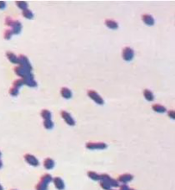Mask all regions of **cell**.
Returning a JSON list of instances; mask_svg holds the SVG:
<instances>
[{
  "label": "cell",
  "instance_id": "obj_26",
  "mask_svg": "<svg viewBox=\"0 0 175 190\" xmlns=\"http://www.w3.org/2000/svg\"><path fill=\"white\" fill-rule=\"evenodd\" d=\"M13 87H15V88H20L21 87H23V80L22 79H17L16 80H14V82H13Z\"/></svg>",
  "mask_w": 175,
  "mask_h": 190
},
{
  "label": "cell",
  "instance_id": "obj_9",
  "mask_svg": "<svg viewBox=\"0 0 175 190\" xmlns=\"http://www.w3.org/2000/svg\"><path fill=\"white\" fill-rule=\"evenodd\" d=\"M22 31V23L20 21H13L12 25V32L14 35H18Z\"/></svg>",
  "mask_w": 175,
  "mask_h": 190
},
{
  "label": "cell",
  "instance_id": "obj_36",
  "mask_svg": "<svg viewBox=\"0 0 175 190\" xmlns=\"http://www.w3.org/2000/svg\"><path fill=\"white\" fill-rule=\"evenodd\" d=\"M2 167H3V162H2V161L0 160V168H2Z\"/></svg>",
  "mask_w": 175,
  "mask_h": 190
},
{
  "label": "cell",
  "instance_id": "obj_37",
  "mask_svg": "<svg viewBox=\"0 0 175 190\" xmlns=\"http://www.w3.org/2000/svg\"><path fill=\"white\" fill-rule=\"evenodd\" d=\"M0 190H4V188L2 187V185H0Z\"/></svg>",
  "mask_w": 175,
  "mask_h": 190
},
{
  "label": "cell",
  "instance_id": "obj_18",
  "mask_svg": "<svg viewBox=\"0 0 175 190\" xmlns=\"http://www.w3.org/2000/svg\"><path fill=\"white\" fill-rule=\"evenodd\" d=\"M143 96H144V98H145L147 101H153L154 100V93H153L150 90L148 89H145L143 91Z\"/></svg>",
  "mask_w": 175,
  "mask_h": 190
},
{
  "label": "cell",
  "instance_id": "obj_24",
  "mask_svg": "<svg viewBox=\"0 0 175 190\" xmlns=\"http://www.w3.org/2000/svg\"><path fill=\"white\" fill-rule=\"evenodd\" d=\"M16 5H17L21 10H26V9H28V4H27V2H25V1H17L16 2Z\"/></svg>",
  "mask_w": 175,
  "mask_h": 190
},
{
  "label": "cell",
  "instance_id": "obj_34",
  "mask_svg": "<svg viewBox=\"0 0 175 190\" xmlns=\"http://www.w3.org/2000/svg\"><path fill=\"white\" fill-rule=\"evenodd\" d=\"M119 190H130V187L128 185L126 184H123L120 186V188Z\"/></svg>",
  "mask_w": 175,
  "mask_h": 190
},
{
  "label": "cell",
  "instance_id": "obj_30",
  "mask_svg": "<svg viewBox=\"0 0 175 190\" xmlns=\"http://www.w3.org/2000/svg\"><path fill=\"white\" fill-rule=\"evenodd\" d=\"M109 183H110L111 188H117V187H119V182H117V180L116 179H112L111 178Z\"/></svg>",
  "mask_w": 175,
  "mask_h": 190
},
{
  "label": "cell",
  "instance_id": "obj_5",
  "mask_svg": "<svg viewBox=\"0 0 175 190\" xmlns=\"http://www.w3.org/2000/svg\"><path fill=\"white\" fill-rule=\"evenodd\" d=\"M61 115L63 120L68 124V125H70V126L75 125V120H74V118L72 117V115L69 112H67V111H61Z\"/></svg>",
  "mask_w": 175,
  "mask_h": 190
},
{
  "label": "cell",
  "instance_id": "obj_7",
  "mask_svg": "<svg viewBox=\"0 0 175 190\" xmlns=\"http://www.w3.org/2000/svg\"><path fill=\"white\" fill-rule=\"evenodd\" d=\"M134 57V50L130 48V47H126L123 49V58L124 61L130 62L133 59Z\"/></svg>",
  "mask_w": 175,
  "mask_h": 190
},
{
  "label": "cell",
  "instance_id": "obj_21",
  "mask_svg": "<svg viewBox=\"0 0 175 190\" xmlns=\"http://www.w3.org/2000/svg\"><path fill=\"white\" fill-rule=\"evenodd\" d=\"M87 175H88V177L91 179L92 181H99L100 179V177H99V175L96 172H94V171H89L88 173H87Z\"/></svg>",
  "mask_w": 175,
  "mask_h": 190
},
{
  "label": "cell",
  "instance_id": "obj_31",
  "mask_svg": "<svg viewBox=\"0 0 175 190\" xmlns=\"http://www.w3.org/2000/svg\"><path fill=\"white\" fill-rule=\"evenodd\" d=\"M18 93H19V91L17 88H15V87H12L10 89V94L13 96V97H16L18 95Z\"/></svg>",
  "mask_w": 175,
  "mask_h": 190
},
{
  "label": "cell",
  "instance_id": "obj_17",
  "mask_svg": "<svg viewBox=\"0 0 175 190\" xmlns=\"http://www.w3.org/2000/svg\"><path fill=\"white\" fill-rule=\"evenodd\" d=\"M152 109L153 111H154L155 112H158V113H164V112H166V111H167L166 107L162 106V105H160V104L153 105Z\"/></svg>",
  "mask_w": 175,
  "mask_h": 190
},
{
  "label": "cell",
  "instance_id": "obj_1",
  "mask_svg": "<svg viewBox=\"0 0 175 190\" xmlns=\"http://www.w3.org/2000/svg\"><path fill=\"white\" fill-rule=\"evenodd\" d=\"M18 64H19V66L25 68L26 70L32 72L33 68H32V66H31L27 56H23V55H20L18 56Z\"/></svg>",
  "mask_w": 175,
  "mask_h": 190
},
{
  "label": "cell",
  "instance_id": "obj_10",
  "mask_svg": "<svg viewBox=\"0 0 175 190\" xmlns=\"http://www.w3.org/2000/svg\"><path fill=\"white\" fill-rule=\"evenodd\" d=\"M23 85H26L29 87H35L37 86V82L35 80L34 75L30 76V77H27V78H23Z\"/></svg>",
  "mask_w": 175,
  "mask_h": 190
},
{
  "label": "cell",
  "instance_id": "obj_6",
  "mask_svg": "<svg viewBox=\"0 0 175 190\" xmlns=\"http://www.w3.org/2000/svg\"><path fill=\"white\" fill-rule=\"evenodd\" d=\"M24 159L25 161L28 162L29 165L33 166V167H37L39 166V161L36 157H35L34 155L31 154H25L24 155Z\"/></svg>",
  "mask_w": 175,
  "mask_h": 190
},
{
  "label": "cell",
  "instance_id": "obj_3",
  "mask_svg": "<svg viewBox=\"0 0 175 190\" xmlns=\"http://www.w3.org/2000/svg\"><path fill=\"white\" fill-rule=\"evenodd\" d=\"M14 72L16 73L17 75L20 76L21 78H27V77H30L32 76L33 74L30 71H28L26 70L25 68H23L21 66H17V67H14Z\"/></svg>",
  "mask_w": 175,
  "mask_h": 190
},
{
  "label": "cell",
  "instance_id": "obj_28",
  "mask_svg": "<svg viewBox=\"0 0 175 190\" xmlns=\"http://www.w3.org/2000/svg\"><path fill=\"white\" fill-rule=\"evenodd\" d=\"M99 177H100V181H104V182H110V181L111 179V177L108 175V174H102V175H99Z\"/></svg>",
  "mask_w": 175,
  "mask_h": 190
},
{
  "label": "cell",
  "instance_id": "obj_23",
  "mask_svg": "<svg viewBox=\"0 0 175 190\" xmlns=\"http://www.w3.org/2000/svg\"><path fill=\"white\" fill-rule=\"evenodd\" d=\"M43 126L47 130H51L54 127V122L51 119H46L43 121Z\"/></svg>",
  "mask_w": 175,
  "mask_h": 190
},
{
  "label": "cell",
  "instance_id": "obj_41",
  "mask_svg": "<svg viewBox=\"0 0 175 190\" xmlns=\"http://www.w3.org/2000/svg\"><path fill=\"white\" fill-rule=\"evenodd\" d=\"M11 190H17V189H11Z\"/></svg>",
  "mask_w": 175,
  "mask_h": 190
},
{
  "label": "cell",
  "instance_id": "obj_12",
  "mask_svg": "<svg viewBox=\"0 0 175 190\" xmlns=\"http://www.w3.org/2000/svg\"><path fill=\"white\" fill-rule=\"evenodd\" d=\"M141 19H142V21L144 22V23H146L147 25L152 26V25L154 24V17H153L151 15H149V14H144V15H142Z\"/></svg>",
  "mask_w": 175,
  "mask_h": 190
},
{
  "label": "cell",
  "instance_id": "obj_40",
  "mask_svg": "<svg viewBox=\"0 0 175 190\" xmlns=\"http://www.w3.org/2000/svg\"><path fill=\"white\" fill-rule=\"evenodd\" d=\"M110 190H115V189H111H111H110Z\"/></svg>",
  "mask_w": 175,
  "mask_h": 190
},
{
  "label": "cell",
  "instance_id": "obj_22",
  "mask_svg": "<svg viewBox=\"0 0 175 190\" xmlns=\"http://www.w3.org/2000/svg\"><path fill=\"white\" fill-rule=\"evenodd\" d=\"M41 117L46 120V119H51V117H52V114H51V112L48 111V110H42L41 112Z\"/></svg>",
  "mask_w": 175,
  "mask_h": 190
},
{
  "label": "cell",
  "instance_id": "obj_19",
  "mask_svg": "<svg viewBox=\"0 0 175 190\" xmlns=\"http://www.w3.org/2000/svg\"><path fill=\"white\" fill-rule=\"evenodd\" d=\"M105 25L109 29H117L118 28V23L116 21H114V20H106L105 21Z\"/></svg>",
  "mask_w": 175,
  "mask_h": 190
},
{
  "label": "cell",
  "instance_id": "obj_8",
  "mask_svg": "<svg viewBox=\"0 0 175 190\" xmlns=\"http://www.w3.org/2000/svg\"><path fill=\"white\" fill-rule=\"evenodd\" d=\"M133 178H134V176L132 175L125 173L121 175H119L118 178H117V182H118L119 183H124V184H125V183H128V182H131L133 180Z\"/></svg>",
  "mask_w": 175,
  "mask_h": 190
},
{
  "label": "cell",
  "instance_id": "obj_27",
  "mask_svg": "<svg viewBox=\"0 0 175 190\" xmlns=\"http://www.w3.org/2000/svg\"><path fill=\"white\" fill-rule=\"evenodd\" d=\"M99 184H100V187H101L102 188H103L104 190H110L111 188V187L110 183H109V182H107L100 181Z\"/></svg>",
  "mask_w": 175,
  "mask_h": 190
},
{
  "label": "cell",
  "instance_id": "obj_2",
  "mask_svg": "<svg viewBox=\"0 0 175 190\" xmlns=\"http://www.w3.org/2000/svg\"><path fill=\"white\" fill-rule=\"evenodd\" d=\"M87 95L89 96L90 99H91V100L94 101L95 103H97V105L102 106V105L104 104V99L97 93L96 91H94V90H88V91H87Z\"/></svg>",
  "mask_w": 175,
  "mask_h": 190
},
{
  "label": "cell",
  "instance_id": "obj_13",
  "mask_svg": "<svg viewBox=\"0 0 175 190\" xmlns=\"http://www.w3.org/2000/svg\"><path fill=\"white\" fill-rule=\"evenodd\" d=\"M61 94L62 96L64 99H66V100H69V99H71L72 98V92H71V90L68 89V87H62L61 90Z\"/></svg>",
  "mask_w": 175,
  "mask_h": 190
},
{
  "label": "cell",
  "instance_id": "obj_4",
  "mask_svg": "<svg viewBox=\"0 0 175 190\" xmlns=\"http://www.w3.org/2000/svg\"><path fill=\"white\" fill-rule=\"evenodd\" d=\"M86 148L88 150H104L107 148V144L103 142H89L86 144Z\"/></svg>",
  "mask_w": 175,
  "mask_h": 190
},
{
  "label": "cell",
  "instance_id": "obj_38",
  "mask_svg": "<svg viewBox=\"0 0 175 190\" xmlns=\"http://www.w3.org/2000/svg\"><path fill=\"white\" fill-rule=\"evenodd\" d=\"M1 157H2V153H1V151H0V158H1Z\"/></svg>",
  "mask_w": 175,
  "mask_h": 190
},
{
  "label": "cell",
  "instance_id": "obj_39",
  "mask_svg": "<svg viewBox=\"0 0 175 190\" xmlns=\"http://www.w3.org/2000/svg\"><path fill=\"white\" fill-rule=\"evenodd\" d=\"M130 190H135L134 188H130Z\"/></svg>",
  "mask_w": 175,
  "mask_h": 190
},
{
  "label": "cell",
  "instance_id": "obj_35",
  "mask_svg": "<svg viewBox=\"0 0 175 190\" xmlns=\"http://www.w3.org/2000/svg\"><path fill=\"white\" fill-rule=\"evenodd\" d=\"M6 6V4L5 1H0V10H3L5 9Z\"/></svg>",
  "mask_w": 175,
  "mask_h": 190
},
{
  "label": "cell",
  "instance_id": "obj_11",
  "mask_svg": "<svg viewBox=\"0 0 175 190\" xmlns=\"http://www.w3.org/2000/svg\"><path fill=\"white\" fill-rule=\"evenodd\" d=\"M53 182H54V187L56 188V189L63 190L65 188L64 181L61 177H54V178H53Z\"/></svg>",
  "mask_w": 175,
  "mask_h": 190
},
{
  "label": "cell",
  "instance_id": "obj_16",
  "mask_svg": "<svg viewBox=\"0 0 175 190\" xmlns=\"http://www.w3.org/2000/svg\"><path fill=\"white\" fill-rule=\"evenodd\" d=\"M40 182H43V183H45V184L48 185L51 182H53V177H52V175H49V174H44V175H41Z\"/></svg>",
  "mask_w": 175,
  "mask_h": 190
},
{
  "label": "cell",
  "instance_id": "obj_14",
  "mask_svg": "<svg viewBox=\"0 0 175 190\" xmlns=\"http://www.w3.org/2000/svg\"><path fill=\"white\" fill-rule=\"evenodd\" d=\"M6 56H7L8 60L12 63H13V64H17V63L18 64V57L15 54H13L12 52H10V51L6 52Z\"/></svg>",
  "mask_w": 175,
  "mask_h": 190
},
{
  "label": "cell",
  "instance_id": "obj_25",
  "mask_svg": "<svg viewBox=\"0 0 175 190\" xmlns=\"http://www.w3.org/2000/svg\"><path fill=\"white\" fill-rule=\"evenodd\" d=\"M48 185L45 184L41 182H39L35 185V190H48Z\"/></svg>",
  "mask_w": 175,
  "mask_h": 190
},
{
  "label": "cell",
  "instance_id": "obj_15",
  "mask_svg": "<svg viewBox=\"0 0 175 190\" xmlns=\"http://www.w3.org/2000/svg\"><path fill=\"white\" fill-rule=\"evenodd\" d=\"M43 166L46 169H52L54 167V161L52 158H46L43 162Z\"/></svg>",
  "mask_w": 175,
  "mask_h": 190
},
{
  "label": "cell",
  "instance_id": "obj_32",
  "mask_svg": "<svg viewBox=\"0 0 175 190\" xmlns=\"http://www.w3.org/2000/svg\"><path fill=\"white\" fill-rule=\"evenodd\" d=\"M12 23H13V20L12 19V17H7L5 19V24L7 26H11L12 27Z\"/></svg>",
  "mask_w": 175,
  "mask_h": 190
},
{
  "label": "cell",
  "instance_id": "obj_29",
  "mask_svg": "<svg viewBox=\"0 0 175 190\" xmlns=\"http://www.w3.org/2000/svg\"><path fill=\"white\" fill-rule=\"evenodd\" d=\"M12 35L13 34L12 32V29H6L5 31V34H4V37L5 40H10L12 38Z\"/></svg>",
  "mask_w": 175,
  "mask_h": 190
},
{
  "label": "cell",
  "instance_id": "obj_33",
  "mask_svg": "<svg viewBox=\"0 0 175 190\" xmlns=\"http://www.w3.org/2000/svg\"><path fill=\"white\" fill-rule=\"evenodd\" d=\"M167 115H168V117H169L170 118H172V119H175V112L174 111H173V110L168 111V112H167Z\"/></svg>",
  "mask_w": 175,
  "mask_h": 190
},
{
  "label": "cell",
  "instance_id": "obj_20",
  "mask_svg": "<svg viewBox=\"0 0 175 190\" xmlns=\"http://www.w3.org/2000/svg\"><path fill=\"white\" fill-rule=\"evenodd\" d=\"M22 15H23L25 18H27V19H32V18L34 17L33 12L30 11V10H28V9L23 10V11H22Z\"/></svg>",
  "mask_w": 175,
  "mask_h": 190
}]
</instances>
